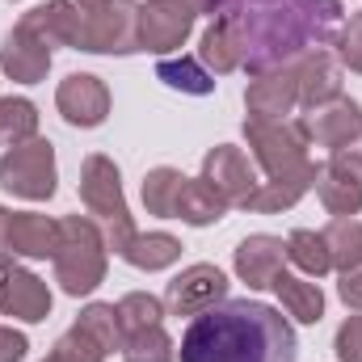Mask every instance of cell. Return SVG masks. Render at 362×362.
<instances>
[{"label": "cell", "instance_id": "obj_17", "mask_svg": "<svg viewBox=\"0 0 362 362\" xmlns=\"http://www.w3.org/2000/svg\"><path fill=\"white\" fill-rule=\"evenodd\" d=\"M286 262V240L282 236H270V232H257V236H245L232 253V270L236 278L249 286V291H266L278 270Z\"/></svg>", "mask_w": 362, "mask_h": 362}, {"label": "cell", "instance_id": "obj_34", "mask_svg": "<svg viewBox=\"0 0 362 362\" xmlns=\"http://www.w3.org/2000/svg\"><path fill=\"white\" fill-rule=\"evenodd\" d=\"M42 362H105V350L93 341L81 325H72V329L51 346V354H47Z\"/></svg>", "mask_w": 362, "mask_h": 362}, {"label": "cell", "instance_id": "obj_20", "mask_svg": "<svg viewBox=\"0 0 362 362\" xmlns=\"http://www.w3.org/2000/svg\"><path fill=\"white\" fill-rule=\"evenodd\" d=\"M81 17H85V13H81L72 0H47V4H38V8H30V13L21 17V25H30L51 51H55V47H72V51H76Z\"/></svg>", "mask_w": 362, "mask_h": 362}, {"label": "cell", "instance_id": "obj_39", "mask_svg": "<svg viewBox=\"0 0 362 362\" xmlns=\"http://www.w3.org/2000/svg\"><path fill=\"white\" fill-rule=\"evenodd\" d=\"M72 4H76V8H85V13H89V8H101V4H110V0H72Z\"/></svg>", "mask_w": 362, "mask_h": 362}, {"label": "cell", "instance_id": "obj_14", "mask_svg": "<svg viewBox=\"0 0 362 362\" xmlns=\"http://www.w3.org/2000/svg\"><path fill=\"white\" fill-rule=\"evenodd\" d=\"M59 249V219L38 211H8L4 219V253L25 262H47Z\"/></svg>", "mask_w": 362, "mask_h": 362}, {"label": "cell", "instance_id": "obj_15", "mask_svg": "<svg viewBox=\"0 0 362 362\" xmlns=\"http://www.w3.org/2000/svg\"><path fill=\"white\" fill-rule=\"evenodd\" d=\"M0 72L8 76V81H17V85H38V81H47V72H51V47L30 30V25H13L8 34H4V42H0Z\"/></svg>", "mask_w": 362, "mask_h": 362}, {"label": "cell", "instance_id": "obj_4", "mask_svg": "<svg viewBox=\"0 0 362 362\" xmlns=\"http://www.w3.org/2000/svg\"><path fill=\"white\" fill-rule=\"evenodd\" d=\"M81 202H85V211H89L93 219L101 223L105 245L114 253H122L135 240V215H131L127 194H122V173H118V165L105 152H93L81 165Z\"/></svg>", "mask_w": 362, "mask_h": 362}, {"label": "cell", "instance_id": "obj_16", "mask_svg": "<svg viewBox=\"0 0 362 362\" xmlns=\"http://www.w3.org/2000/svg\"><path fill=\"white\" fill-rule=\"evenodd\" d=\"M245 110L249 118H266V122H282L286 114L299 110V81H295V68H270V72H257L245 89Z\"/></svg>", "mask_w": 362, "mask_h": 362}, {"label": "cell", "instance_id": "obj_19", "mask_svg": "<svg viewBox=\"0 0 362 362\" xmlns=\"http://www.w3.org/2000/svg\"><path fill=\"white\" fill-rule=\"evenodd\" d=\"M316 173H320V165L312 160V165H303V169H295V173L266 177L253 194H249V202H245L240 211H253V215H282V211H291L308 189H316Z\"/></svg>", "mask_w": 362, "mask_h": 362}, {"label": "cell", "instance_id": "obj_38", "mask_svg": "<svg viewBox=\"0 0 362 362\" xmlns=\"http://www.w3.org/2000/svg\"><path fill=\"white\" fill-rule=\"evenodd\" d=\"M337 295H341L346 308L362 312V266H354V270H346L341 278H337Z\"/></svg>", "mask_w": 362, "mask_h": 362}, {"label": "cell", "instance_id": "obj_6", "mask_svg": "<svg viewBox=\"0 0 362 362\" xmlns=\"http://www.w3.org/2000/svg\"><path fill=\"white\" fill-rule=\"evenodd\" d=\"M76 51H89V55H135L139 51V4L135 0H110L101 8H89L81 17Z\"/></svg>", "mask_w": 362, "mask_h": 362}, {"label": "cell", "instance_id": "obj_7", "mask_svg": "<svg viewBox=\"0 0 362 362\" xmlns=\"http://www.w3.org/2000/svg\"><path fill=\"white\" fill-rule=\"evenodd\" d=\"M245 139H249V152L253 160L262 165L266 177H282V173H295L303 165H312L308 156V135L295 122H266V118H245Z\"/></svg>", "mask_w": 362, "mask_h": 362}, {"label": "cell", "instance_id": "obj_10", "mask_svg": "<svg viewBox=\"0 0 362 362\" xmlns=\"http://www.w3.org/2000/svg\"><path fill=\"white\" fill-rule=\"evenodd\" d=\"M228 274L219 270L215 262H194L165 286V312L169 316H198L215 303L228 299Z\"/></svg>", "mask_w": 362, "mask_h": 362}, {"label": "cell", "instance_id": "obj_2", "mask_svg": "<svg viewBox=\"0 0 362 362\" xmlns=\"http://www.w3.org/2000/svg\"><path fill=\"white\" fill-rule=\"evenodd\" d=\"M181 362H299L291 320L262 299H223L189 316Z\"/></svg>", "mask_w": 362, "mask_h": 362}, {"label": "cell", "instance_id": "obj_23", "mask_svg": "<svg viewBox=\"0 0 362 362\" xmlns=\"http://www.w3.org/2000/svg\"><path fill=\"white\" fill-rule=\"evenodd\" d=\"M127 266L144 274H156V270H169L181 262V240L173 232H135V240L118 253Z\"/></svg>", "mask_w": 362, "mask_h": 362}, {"label": "cell", "instance_id": "obj_40", "mask_svg": "<svg viewBox=\"0 0 362 362\" xmlns=\"http://www.w3.org/2000/svg\"><path fill=\"white\" fill-rule=\"evenodd\" d=\"M185 4H189V8H194L198 17H206V0H185Z\"/></svg>", "mask_w": 362, "mask_h": 362}, {"label": "cell", "instance_id": "obj_41", "mask_svg": "<svg viewBox=\"0 0 362 362\" xmlns=\"http://www.w3.org/2000/svg\"><path fill=\"white\" fill-rule=\"evenodd\" d=\"M4 219H8V211L0 206V253H4Z\"/></svg>", "mask_w": 362, "mask_h": 362}, {"label": "cell", "instance_id": "obj_27", "mask_svg": "<svg viewBox=\"0 0 362 362\" xmlns=\"http://www.w3.org/2000/svg\"><path fill=\"white\" fill-rule=\"evenodd\" d=\"M286 262L303 274V278H325V274L333 270L329 245H325V236L312 232V228H295V232L286 236Z\"/></svg>", "mask_w": 362, "mask_h": 362}, {"label": "cell", "instance_id": "obj_33", "mask_svg": "<svg viewBox=\"0 0 362 362\" xmlns=\"http://www.w3.org/2000/svg\"><path fill=\"white\" fill-rule=\"evenodd\" d=\"M118 320H122V333H139V329H152V325H165V299L148 295V291H131L122 295L118 303Z\"/></svg>", "mask_w": 362, "mask_h": 362}, {"label": "cell", "instance_id": "obj_29", "mask_svg": "<svg viewBox=\"0 0 362 362\" xmlns=\"http://www.w3.org/2000/svg\"><path fill=\"white\" fill-rule=\"evenodd\" d=\"M181 185H185V173L173 169V165H156V169H148V173H144V189H139L148 215H156V219H173V206H177Z\"/></svg>", "mask_w": 362, "mask_h": 362}, {"label": "cell", "instance_id": "obj_32", "mask_svg": "<svg viewBox=\"0 0 362 362\" xmlns=\"http://www.w3.org/2000/svg\"><path fill=\"white\" fill-rule=\"evenodd\" d=\"M76 325L89 333L105 354L122 350V337H127V333H122V320H118V308H114V303H89V308H81Z\"/></svg>", "mask_w": 362, "mask_h": 362}, {"label": "cell", "instance_id": "obj_24", "mask_svg": "<svg viewBox=\"0 0 362 362\" xmlns=\"http://www.w3.org/2000/svg\"><path fill=\"white\" fill-rule=\"evenodd\" d=\"M198 59H202V68H206L211 76L240 72V38H236V30H232L223 17H215V21L202 30V38H198Z\"/></svg>", "mask_w": 362, "mask_h": 362}, {"label": "cell", "instance_id": "obj_8", "mask_svg": "<svg viewBox=\"0 0 362 362\" xmlns=\"http://www.w3.org/2000/svg\"><path fill=\"white\" fill-rule=\"evenodd\" d=\"M51 303H55V295H51L47 278L17 266V257L0 262V316L21 320V325H42L51 316Z\"/></svg>", "mask_w": 362, "mask_h": 362}, {"label": "cell", "instance_id": "obj_37", "mask_svg": "<svg viewBox=\"0 0 362 362\" xmlns=\"http://www.w3.org/2000/svg\"><path fill=\"white\" fill-rule=\"evenodd\" d=\"M25 354H30L25 333H17L13 325H0V362H25Z\"/></svg>", "mask_w": 362, "mask_h": 362}, {"label": "cell", "instance_id": "obj_3", "mask_svg": "<svg viewBox=\"0 0 362 362\" xmlns=\"http://www.w3.org/2000/svg\"><path fill=\"white\" fill-rule=\"evenodd\" d=\"M110 245L105 232L93 215H64L59 219V249H55V282L64 295L81 299L93 295L105 282V266H110Z\"/></svg>", "mask_w": 362, "mask_h": 362}, {"label": "cell", "instance_id": "obj_9", "mask_svg": "<svg viewBox=\"0 0 362 362\" xmlns=\"http://www.w3.org/2000/svg\"><path fill=\"white\" fill-rule=\"evenodd\" d=\"M194 21L198 13L185 0H144L139 4V51H152L160 59L169 51H181Z\"/></svg>", "mask_w": 362, "mask_h": 362}, {"label": "cell", "instance_id": "obj_1", "mask_svg": "<svg viewBox=\"0 0 362 362\" xmlns=\"http://www.w3.org/2000/svg\"><path fill=\"white\" fill-rule=\"evenodd\" d=\"M206 17H223L236 30L240 68L249 76L329 47L346 21L341 0H206Z\"/></svg>", "mask_w": 362, "mask_h": 362}, {"label": "cell", "instance_id": "obj_36", "mask_svg": "<svg viewBox=\"0 0 362 362\" xmlns=\"http://www.w3.org/2000/svg\"><path fill=\"white\" fill-rule=\"evenodd\" d=\"M333 354H337V362H362V312L341 320V329L333 337Z\"/></svg>", "mask_w": 362, "mask_h": 362}, {"label": "cell", "instance_id": "obj_22", "mask_svg": "<svg viewBox=\"0 0 362 362\" xmlns=\"http://www.w3.org/2000/svg\"><path fill=\"white\" fill-rule=\"evenodd\" d=\"M270 286L278 291V299H282V308H286V316L295 325H320L325 320V291H320V282H312L303 274L278 270V278Z\"/></svg>", "mask_w": 362, "mask_h": 362}, {"label": "cell", "instance_id": "obj_35", "mask_svg": "<svg viewBox=\"0 0 362 362\" xmlns=\"http://www.w3.org/2000/svg\"><path fill=\"white\" fill-rule=\"evenodd\" d=\"M333 47H337L333 55L341 59V68H350V72H358L362 76V13H354L350 21H341Z\"/></svg>", "mask_w": 362, "mask_h": 362}, {"label": "cell", "instance_id": "obj_12", "mask_svg": "<svg viewBox=\"0 0 362 362\" xmlns=\"http://www.w3.org/2000/svg\"><path fill=\"white\" fill-rule=\"evenodd\" d=\"M198 177L206 181L228 206H245L249 194L262 185L257 173H253V165H249V156H245L236 144H215V148L202 156V173H198Z\"/></svg>", "mask_w": 362, "mask_h": 362}, {"label": "cell", "instance_id": "obj_11", "mask_svg": "<svg viewBox=\"0 0 362 362\" xmlns=\"http://www.w3.org/2000/svg\"><path fill=\"white\" fill-rule=\"evenodd\" d=\"M299 127H303L308 144H316V148H329V152L354 148L362 139V105L354 97L341 93V97H333V101L308 110V114L299 118Z\"/></svg>", "mask_w": 362, "mask_h": 362}, {"label": "cell", "instance_id": "obj_21", "mask_svg": "<svg viewBox=\"0 0 362 362\" xmlns=\"http://www.w3.org/2000/svg\"><path fill=\"white\" fill-rule=\"evenodd\" d=\"M316 198H320V206L337 219V215H358L362 211V181L337 160V156H329L325 165H320V173H316Z\"/></svg>", "mask_w": 362, "mask_h": 362}, {"label": "cell", "instance_id": "obj_28", "mask_svg": "<svg viewBox=\"0 0 362 362\" xmlns=\"http://www.w3.org/2000/svg\"><path fill=\"white\" fill-rule=\"evenodd\" d=\"M320 236L329 245V257H333V270L337 274L362 266V219L358 215H337Z\"/></svg>", "mask_w": 362, "mask_h": 362}, {"label": "cell", "instance_id": "obj_25", "mask_svg": "<svg viewBox=\"0 0 362 362\" xmlns=\"http://www.w3.org/2000/svg\"><path fill=\"white\" fill-rule=\"evenodd\" d=\"M228 215V202L206 185L202 177H185L177 194V206H173V219L181 223H189V228H211V223H219Z\"/></svg>", "mask_w": 362, "mask_h": 362}, {"label": "cell", "instance_id": "obj_30", "mask_svg": "<svg viewBox=\"0 0 362 362\" xmlns=\"http://www.w3.org/2000/svg\"><path fill=\"white\" fill-rule=\"evenodd\" d=\"M38 135V105L30 97H0V148H17Z\"/></svg>", "mask_w": 362, "mask_h": 362}, {"label": "cell", "instance_id": "obj_26", "mask_svg": "<svg viewBox=\"0 0 362 362\" xmlns=\"http://www.w3.org/2000/svg\"><path fill=\"white\" fill-rule=\"evenodd\" d=\"M156 81H165L169 89L185 93V97H206L215 93V76L202 68L198 55H165L156 64Z\"/></svg>", "mask_w": 362, "mask_h": 362}, {"label": "cell", "instance_id": "obj_31", "mask_svg": "<svg viewBox=\"0 0 362 362\" xmlns=\"http://www.w3.org/2000/svg\"><path fill=\"white\" fill-rule=\"evenodd\" d=\"M122 362H177V346L165 333V325H152L122 337Z\"/></svg>", "mask_w": 362, "mask_h": 362}, {"label": "cell", "instance_id": "obj_13", "mask_svg": "<svg viewBox=\"0 0 362 362\" xmlns=\"http://www.w3.org/2000/svg\"><path fill=\"white\" fill-rule=\"evenodd\" d=\"M55 110L64 114L68 127H81V131L101 127V122L110 118V89H105V81L93 76V72H72V76H64L59 89H55Z\"/></svg>", "mask_w": 362, "mask_h": 362}, {"label": "cell", "instance_id": "obj_18", "mask_svg": "<svg viewBox=\"0 0 362 362\" xmlns=\"http://www.w3.org/2000/svg\"><path fill=\"white\" fill-rule=\"evenodd\" d=\"M291 68H295V81H299V105L303 110H316V105L341 97V59L333 51L316 47V51L299 55Z\"/></svg>", "mask_w": 362, "mask_h": 362}, {"label": "cell", "instance_id": "obj_5", "mask_svg": "<svg viewBox=\"0 0 362 362\" xmlns=\"http://www.w3.org/2000/svg\"><path fill=\"white\" fill-rule=\"evenodd\" d=\"M55 181H59V169H55V144L34 135L17 148H8L0 156V189L13 194V198H25V202H47L55 198Z\"/></svg>", "mask_w": 362, "mask_h": 362}]
</instances>
